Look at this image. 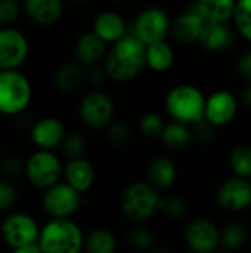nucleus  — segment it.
<instances>
[{
	"label": "nucleus",
	"instance_id": "nucleus-1",
	"mask_svg": "<svg viewBox=\"0 0 251 253\" xmlns=\"http://www.w3.org/2000/svg\"><path fill=\"white\" fill-rule=\"evenodd\" d=\"M145 44L133 34H126L104 56V70L107 77L117 83H129L145 70Z\"/></svg>",
	"mask_w": 251,
	"mask_h": 253
},
{
	"label": "nucleus",
	"instance_id": "nucleus-2",
	"mask_svg": "<svg viewBox=\"0 0 251 253\" xmlns=\"http://www.w3.org/2000/svg\"><path fill=\"white\" fill-rule=\"evenodd\" d=\"M43 253H78L83 249L84 236L78 224L70 218H52L38 233Z\"/></svg>",
	"mask_w": 251,
	"mask_h": 253
},
{
	"label": "nucleus",
	"instance_id": "nucleus-3",
	"mask_svg": "<svg viewBox=\"0 0 251 253\" xmlns=\"http://www.w3.org/2000/svg\"><path fill=\"white\" fill-rule=\"evenodd\" d=\"M160 200L161 197L152 184L136 181L123 191L120 208L126 219L135 224H142L158 212Z\"/></svg>",
	"mask_w": 251,
	"mask_h": 253
},
{
	"label": "nucleus",
	"instance_id": "nucleus-4",
	"mask_svg": "<svg viewBox=\"0 0 251 253\" xmlns=\"http://www.w3.org/2000/svg\"><path fill=\"white\" fill-rule=\"evenodd\" d=\"M33 98L28 77L15 70H0V114L18 116L25 111Z\"/></svg>",
	"mask_w": 251,
	"mask_h": 253
},
{
	"label": "nucleus",
	"instance_id": "nucleus-5",
	"mask_svg": "<svg viewBox=\"0 0 251 253\" xmlns=\"http://www.w3.org/2000/svg\"><path fill=\"white\" fill-rule=\"evenodd\" d=\"M206 99L203 93L191 84L175 86L166 96V110L182 123H195L204 119Z\"/></svg>",
	"mask_w": 251,
	"mask_h": 253
},
{
	"label": "nucleus",
	"instance_id": "nucleus-6",
	"mask_svg": "<svg viewBox=\"0 0 251 253\" xmlns=\"http://www.w3.org/2000/svg\"><path fill=\"white\" fill-rule=\"evenodd\" d=\"M64 173V166L61 159L53 153V150H37L25 160L24 175L27 181L40 190H46L50 185L61 181Z\"/></svg>",
	"mask_w": 251,
	"mask_h": 253
},
{
	"label": "nucleus",
	"instance_id": "nucleus-7",
	"mask_svg": "<svg viewBox=\"0 0 251 253\" xmlns=\"http://www.w3.org/2000/svg\"><path fill=\"white\" fill-rule=\"evenodd\" d=\"M38 233L40 227L37 221L24 212H13L7 215L0 225L1 240L15 252L30 243H36L38 240Z\"/></svg>",
	"mask_w": 251,
	"mask_h": 253
},
{
	"label": "nucleus",
	"instance_id": "nucleus-8",
	"mask_svg": "<svg viewBox=\"0 0 251 253\" xmlns=\"http://www.w3.org/2000/svg\"><path fill=\"white\" fill-rule=\"evenodd\" d=\"M81 193L67 182H56L44 190L41 197L43 211L50 218H71L80 209Z\"/></svg>",
	"mask_w": 251,
	"mask_h": 253
},
{
	"label": "nucleus",
	"instance_id": "nucleus-9",
	"mask_svg": "<svg viewBox=\"0 0 251 253\" xmlns=\"http://www.w3.org/2000/svg\"><path fill=\"white\" fill-rule=\"evenodd\" d=\"M114 111L112 98L102 90L87 92L78 105L80 119L92 129H104L114 119Z\"/></svg>",
	"mask_w": 251,
	"mask_h": 253
},
{
	"label": "nucleus",
	"instance_id": "nucleus-10",
	"mask_svg": "<svg viewBox=\"0 0 251 253\" xmlns=\"http://www.w3.org/2000/svg\"><path fill=\"white\" fill-rule=\"evenodd\" d=\"M169 31H170L169 15L160 7H148L136 16L133 22L132 34L146 46L149 43L164 40Z\"/></svg>",
	"mask_w": 251,
	"mask_h": 253
},
{
	"label": "nucleus",
	"instance_id": "nucleus-11",
	"mask_svg": "<svg viewBox=\"0 0 251 253\" xmlns=\"http://www.w3.org/2000/svg\"><path fill=\"white\" fill-rule=\"evenodd\" d=\"M27 36L12 27L0 28V70L19 68L28 56Z\"/></svg>",
	"mask_w": 251,
	"mask_h": 253
},
{
	"label": "nucleus",
	"instance_id": "nucleus-12",
	"mask_svg": "<svg viewBox=\"0 0 251 253\" xmlns=\"http://www.w3.org/2000/svg\"><path fill=\"white\" fill-rule=\"evenodd\" d=\"M67 130L56 117H43L37 120L30 132L33 144L40 150H55L61 145Z\"/></svg>",
	"mask_w": 251,
	"mask_h": 253
},
{
	"label": "nucleus",
	"instance_id": "nucleus-13",
	"mask_svg": "<svg viewBox=\"0 0 251 253\" xmlns=\"http://www.w3.org/2000/svg\"><path fill=\"white\" fill-rule=\"evenodd\" d=\"M185 239L191 251L207 253L216 249L219 243V233L212 222L206 219H195L186 227Z\"/></svg>",
	"mask_w": 251,
	"mask_h": 253
},
{
	"label": "nucleus",
	"instance_id": "nucleus-14",
	"mask_svg": "<svg viewBox=\"0 0 251 253\" xmlns=\"http://www.w3.org/2000/svg\"><path fill=\"white\" fill-rule=\"evenodd\" d=\"M219 203L226 211H241L251 203V185L243 178L226 181L217 194Z\"/></svg>",
	"mask_w": 251,
	"mask_h": 253
},
{
	"label": "nucleus",
	"instance_id": "nucleus-15",
	"mask_svg": "<svg viewBox=\"0 0 251 253\" xmlns=\"http://www.w3.org/2000/svg\"><path fill=\"white\" fill-rule=\"evenodd\" d=\"M62 176H65L67 184H70L72 188H75L77 191L83 194L93 187L96 172H95L93 165L87 159L80 156V157L68 159V163L64 168Z\"/></svg>",
	"mask_w": 251,
	"mask_h": 253
},
{
	"label": "nucleus",
	"instance_id": "nucleus-16",
	"mask_svg": "<svg viewBox=\"0 0 251 253\" xmlns=\"http://www.w3.org/2000/svg\"><path fill=\"white\" fill-rule=\"evenodd\" d=\"M22 9L25 15L38 25H53L64 13L62 0H24Z\"/></svg>",
	"mask_w": 251,
	"mask_h": 253
},
{
	"label": "nucleus",
	"instance_id": "nucleus-17",
	"mask_svg": "<svg viewBox=\"0 0 251 253\" xmlns=\"http://www.w3.org/2000/svg\"><path fill=\"white\" fill-rule=\"evenodd\" d=\"M92 31L96 33L107 44H111L127 34V24L120 13L114 10H104L95 16Z\"/></svg>",
	"mask_w": 251,
	"mask_h": 253
},
{
	"label": "nucleus",
	"instance_id": "nucleus-18",
	"mask_svg": "<svg viewBox=\"0 0 251 253\" xmlns=\"http://www.w3.org/2000/svg\"><path fill=\"white\" fill-rule=\"evenodd\" d=\"M237 101L228 92H216L206 101L204 117L215 126L226 125L234 119Z\"/></svg>",
	"mask_w": 251,
	"mask_h": 253
},
{
	"label": "nucleus",
	"instance_id": "nucleus-19",
	"mask_svg": "<svg viewBox=\"0 0 251 253\" xmlns=\"http://www.w3.org/2000/svg\"><path fill=\"white\" fill-rule=\"evenodd\" d=\"M105 53H107V43L93 31L83 33L74 44L75 59L83 67L98 64L101 59H104Z\"/></svg>",
	"mask_w": 251,
	"mask_h": 253
},
{
	"label": "nucleus",
	"instance_id": "nucleus-20",
	"mask_svg": "<svg viewBox=\"0 0 251 253\" xmlns=\"http://www.w3.org/2000/svg\"><path fill=\"white\" fill-rule=\"evenodd\" d=\"M204 24L206 22L201 18V15L194 7H191L189 10L180 13L173 21V24H170V30L178 42L194 43L200 39Z\"/></svg>",
	"mask_w": 251,
	"mask_h": 253
},
{
	"label": "nucleus",
	"instance_id": "nucleus-21",
	"mask_svg": "<svg viewBox=\"0 0 251 253\" xmlns=\"http://www.w3.org/2000/svg\"><path fill=\"white\" fill-rule=\"evenodd\" d=\"M235 36L226 22H206L198 42L207 50H225L234 44Z\"/></svg>",
	"mask_w": 251,
	"mask_h": 253
},
{
	"label": "nucleus",
	"instance_id": "nucleus-22",
	"mask_svg": "<svg viewBox=\"0 0 251 253\" xmlns=\"http://www.w3.org/2000/svg\"><path fill=\"white\" fill-rule=\"evenodd\" d=\"M86 80V73L83 65L78 62H64L59 65L53 74V83L56 89L65 93L75 92L81 87Z\"/></svg>",
	"mask_w": 251,
	"mask_h": 253
},
{
	"label": "nucleus",
	"instance_id": "nucleus-23",
	"mask_svg": "<svg viewBox=\"0 0 251 253\" xmlns=\"http://www.w3.org/2000/svg\"><path fill=\"white\" fill-rule=\"evenodd\" d=\"M234 0H197L194 9L204 22H226L234 13Z\"/></svg>",
	"mask_w": 251,
	"mask_h": 253
},
{
	"label": "nucleus",
	"instance_id": "nucleus-24",
	"mask_svg": "<svg viewBox=\"0 0 251 253\" xmlns=\"http://www.w3.org/2000/svg\"><path fill=\"white\" fill-rule=\"evenodd\" d=\"M175 61L173 49L164 40L154 42L145 46V62L152 71L163 73L167 71Z\"/></svg>",
	"mask_w": 251,
	"mask_h": 253
},
{
	"label": "nucleus",
	"instance_id": "nucleus-25",
	"mask_svg": "<svg viewBox=\"0 0 251 253\" xmlns=\"http://www.w3.org/2000/svg\"><path fill=\"white\" fill-rule=\"evenodd\" d=\"M148 178L157 190H166L176 179V166L167 157H157L148 168Z\"/></svg>",
	"mask_w": 251,
	"mask_h": 253
},
{
	"label": "nucleus",
	"instance_id": "nucleus-26",
	"mask_svg": "<svg viewBox=\"0 0 251 253\" xmlns=\"http://www.w3.org/2000/svg\"><path fill=\"white\" fill-rule=\"evenodd\" d=\"M163 144L173 151L185 150L191 142V130L182 122H172L164 125V129L160 135Z\"/></svg>",
	"mask_w": 251,
	"mask_h": 253
},
{
	"label": "nucleus",
	"instance_id": "nucleus-27",
	"mask_svg": "<svg viewBox=\"0 0 251 253\" xmlns=\"http://www.w3.org/2000/svg\"><path fill=\"white\" fill-rule=\"evenodd\" d=\"M83 248L89 253H114L117 249V239L109 230L98 228L84 239Z\"/></svg>",
	"mask_w": 251,
	"mask_h": 253
},
{
	"label": "nucleus",
	"instance_id": "nucleus-28",
	"mask_svg": "<svg viewBox=\"0 0 251 253\" xmlns=\"http://www.w3.org/2000/svg\"><path fill=\"white\" fill-rule=\"evenodd\" d=\"M231 165L237 175L251 176V147L238 145L231 153Z\"/></svg>",
	"mask_w": 251,
	"mask_h": 253
},
{
	"label": "nucleus",
	"instance_id": "nucleus-29",
	"mask_svg": "<svg viewBox=\"0 0 251 253\" xmlns=\"http://www.w3.org/2000/svg\"><path fill=\"white\" fill-rule=\"evenodd\" d=\"M105 138L109 144L115 147L124 145L130 139V129L123 120H111L105 127Z\"/></svg>",
	"mask_w": 251,
	"mask_h": 253
},
{
	"label": "nucleus",
	"instance_id": "nucleus-30",
	"mask_svg": "<svg viewBox=\"0 0 251 253\" xmlns=\"http://www.w3.org/2000/svg\"><path fill=\"white\" fill-rule=\"evenodd\" d=\"M234 16L241 34L251 40V0H240L234 7Z\"/></svg>",
	"mask_w": 251,
	"mask_h": 253
},
{
	"label": "nucleus",
	"instance_id": "nucleus-31",
	"mask_svg": "<svg viewBox=\"0 0 251 253\" xmlns=\"http://www.w3.org/2000/svg\"><path fill=\"white\" fill-rule=\"evenodd\" d=\"M59 147H62V153L68 159L80 157L83 156L86 150V139L83 138L80 132H70V133H65Z\"/></svg>",
	"mask_w": 251,
	"mask_h": 253
},
{
	"label": "nucleus",
	"instance_id": "nucleus-32",
	"mask_svg": "<svg viewBox=\"0 0 251 253\" xmlns=\"http://www.w3.org/2000/svg\"><path fill=\"white\" fill-rule=\"evenodd\" d=\"M164 120L157 113H146L139 120V130L146 138H160L164 129Z\"/></svg>",
	"mask_w": 251,
	"mask_h": 253
},
{
	"label": "nucleus",
	"instance_id": "nucleus-33",
	"mask_svg": "<svg viewBox=\"0 0 251 253\" xmlns=\"http://www.w3.org/2000/svg\"><path fill=\"white\" fill-rule=\"evenodd\" d=\"M158 211H161L169 219L179 221L186 213V205L183 203L182 199L170 196V197H166V199L160 200V209Z\"/></svg>",
	"mask_w": 251,
	"mask_h": 253
},
{
	"label": "nucleus",
	"instance_id": "nucleus-34",
	"mask_svg": "<svg viewBox=\"0 0 251 253\" xmlns=\"http://www.w3.org/2000/svg\"><path fill=\"white\" fill-rule=\"evenodd\" d=\"M129 243L130 246H133L135 249H139V251H146L149 249L154 242H155V237L154 234L148 230V228H143V227H136L133 228L130 233H129Z\"/></svg>",
	"mask_w": 251,
	"mask_h": 253
},
{
	"label": "nucleus",
	"instance_id": "nucleus-35",
	"mask_svg": "<svg viewBox=\"0 0 251 253\" xmlns=\"http://www.w3.org/2000/svg\"><path fill=\"white\" fill-rule=\"evenodd\" d=\"M247 239L246 230L240 224H229L223 231V243L229 249H238Z\"/></svg>",
	"mask_w": 251,
	"mask_h": 253
},
{
	"label": "nucleus",
	"instance_id": "nucleus-36",
	"mask_svg": "<svg viewBox=\"0 0 251 253\" xmlns=\"http://www.w3.org/2000/svg\"><path fill=\"white\" fill-rule=\"evenodd\" d=\"M21 4L18 0H0V27H7L18 19Z\"/></svg>",
	"mask_w": 251,
	"mask_h": 253
},
{
	"label": "nucleus",
	"instance_id": "nucleus-37",
	"mask_svg": "<svg viewBox=\"0 0 251 253\" xmlns=\"http://www.w3.org/2000/svg\"><path fill=\"white\" fill-rule=\"evenodd\" d=\"M0 169L7 178H18L24 173L25 162L19 156H9L0 160Z\"/></svg>",
	"mask_w": 251,
	"mask_h": 253
},
{
	"label": "nucleus",
	"instance_id": "nucleus-38",
	"mask_svg": "<svg viewBox=\"0 0 251 253\" xmlns=\"http://www.w3.org/2000/svg\"><path fill=\"white\" fill-rule=\"evenodd\" d=\"M192 135L195 136L197 141H200L201 144H207L213 139L215 136V125L210 123L206 117L192 123Z\"/></svg>",
	"mask_w": 251,
	"mask_h": 253
},
{
	"label": "nucleus",
	"instance_id": "nucleus-39",
	"mask_svg": "<svg viewBox=\"0 0 251 253\" xmlns=\"http://www.w3.org/2000/svg\"><path fill=\"white\" fill-rule=\"evenodd\" d=\"M16 197V188L10 182L0 179V212L9 211L15 205Z\"/></svg>",
	"mask_w": 251,
	"mask_h": 253
},
{
	"label": "nucleus",
	"instance_id": "nucleus-40",
	"mask_svg": "<svg viewBox=\"0 0 251 253\" xmlns=\"http://www.w3.org/2000/svg\"><path fill=\"white\" fill-rule=\"evenodd\" d=\"M107 77V73L102 67H99L98 64H93V65H89L87 71H86V80L93 84V86H99L104 83Z\"/></svg>",
	"mask_w": 251,
	"mask_h": 253
},
{
	"label": "nucleus",
	"instance_id": "nucleus-41",
	"mask_svg": "<svg viewBox=\"0 0 251 253\" xmlns=\"http://www.w3.org/2000/svg\"><path fill=\"white\" fill-rule=\"evenodd\" d=\"M238 73L243 79L251 82V52H247L238 59Z\"/></svg>",
	"mask_w": 251,
	"mask_h": 253
},
{
	"label": "nucleus",
	"instance_id": "nucleus-42",
	"mask_svg": "<svg viewBox=\"0 0 251 253\" xmlns=\"http://www.w3.org/2000/svg\"><path fill=\"white\" fill-rule=\"evenodd\" d=\"M18 253H43L41 252V248H40V245H38V242H36V243H30V245H27V246H24V248H21L19 251H16Z\"/></svg>",
	"mask_w": 251,
	"mask_h": 253
},
{
	"label": "nucleus",
	"instance_id": "nucleus-43",
	"mask_svg": "<svg viewBox=\"0 0 251 253\" xmlns=\"http://www.w3.org/2000/svg\"><path fill=\"white\" fill-rule=\"evenodd\" d=\"M241 99H243V102H244L247 107H251V86L246 87V89L241 92Z\"/></svg>",
	"mask_w": 251,
	"mask_h": 253
},
{
	"label": "nucleus",
	"instance_id": "nucleus-44",
	"mask_svg": "<svg viewBox=\"0 0 251 253\" xmlns=\"http://www.w3.org/2000/svg\"><path fill=\"white\" fill-rule=\"evenodd\" d=\"M72 1H75V3H78V4H84V3H89L90 0H72Z\"/></svg>",
	"mask_w": 251,
	"mask_h": 253
},
{
	"label": "nucleus",
	"instance_id": "nucleus-45",
	"mask_svg": "<svg viewBox=\"0 0 251 253\" xmlns=\"http://www.w3.org/2000/svg\"><path fill=\"white\" fill-rule=\"evenodd\" d=\"M0 160H1V148H0Z\"/></svg>",
	"mask_w": 251,
	"mask_h": 253
}]
</instances>
